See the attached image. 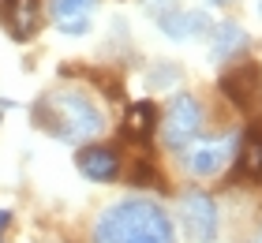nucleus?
<instances>
[{"instance_id": "17", "label": "nucleus", "mask_w": 262, "mask_h": 243, "mask_svg": "<svg viewBox=\"0 0 262 243\" xmlns=\"http://www.w3.org/2000/svg\"><path fill=\"white\" fill-rule=\"evenodd\" d=\"M251 243H262V228H258V232H255V236H251Z\"/></svg>"}, {"instance_id": "2", "label": "nucleus", "mask_w": 262, "mask_h": 243, "mask_svg": "<svg viewBox=\"0 0 262 243\" xmlns=\"http://www.w3.org/2000/svg\"><path fill=\"white\" fill-rule=\"evenodd\" d=\"M34 124L60 142H86L105 131V113L86 90H49L34 105Z\"/></svg>"}, {"instance_id": "5", "label": "nucleus", "mask_w": 262, "mask_h": 243, "mask_svg": "<svg viewBox=\"0 0 262 243\" xmlns=\"http://www.w3.org/2000/svg\"><path fill=\"white\" fill-rule=\"evenodd\" d=\"M240 150V135H213V139H199L187 146L184 165L191 176H217L229 168V161Z\"/></svg>"}, {"instance_id": "13", "label": "nucleus", "mask_w": 262, "mask_h": 243, "mask_svg": "<svg viewBox=\"0 0 262 243\" xmlns=\"http://www.w3.org/2000/svg\"><path fill=\"white\" fill-rule=\"evenodd\" d=\"M154 127H158V108H154L150 101H135L124 113V139L127 142H135V146L150 142Z\"/></svg>"}, {"instance_id": "9", "label": "nucleus", "mask_w": 262, "mask_h": 243, "mask_svg": "<svg viewBox=\"0 0 262 243\" xmlns=\"http://www.w3.org/2000/svg\"><path fill=\"white\" fill-rule=\"evenodd\" d=\"M53 23L60 34H71V38H79V34L90 30L94 23V11H98V0H53Z\"/></svg>"}, {"instance_id": "10", "label": "nucleus", "mask_w": 262, "mask_h": 243, "mask_svg": "<svg viewBox=\"0 0 262 243\" xmlns=\"http://www.w3.org/2000/svg\"><path fill=\"white\" fill-rule=\"evenodd\" d=\"M206 34H210V60H213V64L232 60L236 53H244V49H247V41H251V38H247V30L240 27V23H232V19L213 23Z\"/></svg>"}, {"instance_id": "15", "label": "nucleus", "mask_w": 262, "mask_h": 243, "mask_svg": "<svg viewBox=\"0 0 262 243\" xmlns=\"http://www.w3.org/2000/svg\"><path fill=\"white\" fill-rule=\"evenodd\" d=\"M172 79H180V68L176 64H154L150 68V86H169Z\"/></svg>"}, {"instance_id": "7", "label": "nucleus", "mask_w": 262, "mask_h": 243, "mask_svg": "<svg viewBox=\"0 0 262 243\" xmlns=\"http://www.w3.org/2000/svg\"><path fill=\"white\" fill-rule=\"evenodd\" d=\"M0 23L15 41H30L41 27V0H0Z\"/></svg>"}, {"instance_id": "18", "label": "nucleus", "mask_w": 262, "mask_h": 243, "mask_svg": "<svg viewBox=\"0 0 262 243\" xmlns=\"http://www.w3.org/2000/svg\"><path fill=\"white\" fill-rule=\"evenodd\" d=\"M213 4H232V0H213Z\"/></svg>"}, {"instance_id": "16", "label": "nucleus", "mask_w": 262, "mask_h": 243, "mask_svg": "<svg viewBox=\"0 0 262 243\" xmlns=\"http://www.w3.org/2000/svg\"><path fill=\"white\" fill-rule=\"evenodd\" d=\"M8 225H11V213H8V210H0V239L8 236Z\"/></svg>"}, {"instance_id": "8", "label": "nucleus", "mask_w": 262, "mask_h": 243, "mask_svg": "<svg viewBox=\"0 0 262 243\" xmlns=\"http://www.w3.org/2000/svg\"><path fill=\"white\" fill-rule=\"evenodd\" d=\"M75 165H79V172L86 180H94V184H113V180L120 176V153H116L113 146H98V142L82 146Z\"/></svg>"}, {"instance_id": "1", "label": "nucleus", "mask_w": 262, "mask_h": 243, "mask_svg": "<svg viewBox=\"0 0 262 243\" xmlns=\"http://www.w3.org/2000/svg\"><path fill=\"white\" fill-rule=\"evenodd\" d=\"M94 243H176V225L154 198H124L101 210Z\"/></svg>"}, {"instance_id": "12", "label": "nucleus", "mask_w": 262, "mask_h": 243, "mask_svg": "<svg viewBox=\"0 0 262 243\" xmlns=\"http://www.w3.org/2000/svg\"><path fill=\"white\" fill-rule=\"evenodd\" d=\"M236 172L247 184H262V124H251L247 135L240 139V150H236Z\"/></svg>"}, {"instance_id": "4", "label": "nucleus", "mask_w": 262, "mask_h": 243, "mask_svg": "<svg viewBox=\"0 0 262 243\" xmlns=\"http://www.w3.org/2000/svg\"><path fill=\"white\" fill-rule=\"evenodd\" d=\"M176 217H180V228L187 243H217V206L206 191H184L180 202H176Z\"/></svg>"}, {"instance_id": "14", "label": "nucleus", "mask_w": 262, "mask_h": 243, "mask_svg": "<svg viewBox=\"0 0 262 243\" xmlns=\"http://www.w3.org/2000/svg\"><path fill=\"white\" fill-rule=\"evenodd\" d=\"M135 172H127V180L131 184H146V187H165V180H161V172H158V165H150V161H135L131 165Z\"/></svg>"}, {"instance_id": "11", "label": "nucleus", "mask_w": 262, "mask_h": 243, "mask_svg": "<svg viewBox=\"0 0 262 243\" xmlns=\"http://www.w3.org/2000/svg\"><path fill=\"white\" fill-rule=\"evenodd\" d=\"M158 27L169 34L176 41H187V38H199V34H206L213 23L206 11H161L158 15Z\"/></svg>"}, {"instance_id": "6", "label": "nucleus", "mask_w": 262, "mask_h": 243, "mask_svg": "<svg viewBox=\"0 0 262 243\" xmlns=\"http://www.w3.org/2000/svg\"><path fill=\"white\" fill-rule=\"evenodd\" d=\"M221 94L240 113H258L262 108V68L255 60H244V64L229 68L221 75Z\"/></svg>"}, {"instance_id": "3", "label": "nucleus", "mask_w": 262, "mask_h": 243, "mask_svg": "<svg viewBox=\"0 0 262 243\" xmlns=\"http://www.w3.org/2000/svg\"><path fill=\"white\" fill-rule=\"evenodd\" d=\"M161 139L169 150H187L195 139H199V127H202V105L195 94H176L161 113Z\"/></svg>"}, {"instance_id": "19", "label": "nucleus", "mask_w": 262, "mask_h": 243, "mask_svg": "<svg viewBox=\"0 0 262 243\" xmlns=\"http://www.w3.org/2000/svg\"><path fill=\"white\" fill-rule=\"evenodd\" d=\"M258 15H262V4H258Z\"/></svg>"}]
</instances>
